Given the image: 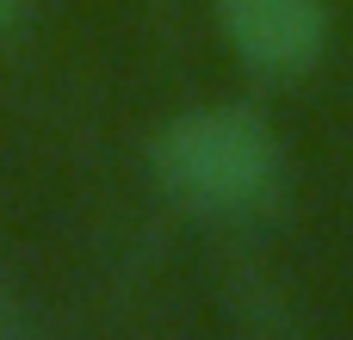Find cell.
<instances>
[{
    "instance_id": "1",
    "label": "cell",
    "mask_w": 353,
    "mask_h": 340,
    "mask_svg": "<svg viewBox=\"0 0 353 340\" xmlns=\"http://www.w3.org/2000/svg\"><path fill=\"white\" fill-rule=\"evenodd\" d=\"M149 167L180 211L211 223L261 217L285 186L279 136L254 105H192L168 118L149 142Z\"/></svg>"
},
{
    "instance_id": "2",
    "label": "cell",
    "mask_w": 353,
    "mask_h": 340,
    "mask_svg": "<svg viewBox=\"0 0 353 340\" xmlns=\"http://www.w3.org/2000/svg\"><path fill=\"white\" fill-rule=\"evenodd\" d=\"M217 19H223L230 50L254 74H273V81L316 68L323 37H329L323 0H217Z\"/></svg>"
},
{
    "instance_id": "3",
    "label": "cell",
    "mask_w": 353,
    "mask_h": 340,
    "mask_svg": "<svg viewBox=\"0 0 353 340\" xmlns=\"http://www.w3.org/2000/svg\"><path fill=\"white\" fill-rule=\"evenodd\" d=\"M19 328H25V316H19V304L0 291V340H6V334H19Z\"/></svg>"
},
{
    "instance_id": "4",
    "label": "cell",
    "mask_w": 353,
    "mask_h": 340,
    "mask_svg": "<svg viewBox=\"0 0 353 340\" xmlns=\"http://www.w3.org/2000/svg\"><path fill=\"white\" fill-rule=\"evenodd\" d=\"M19 12H25V0H0V37L19 25Z\"/></svg>"
}]
</instances>
